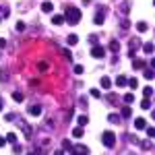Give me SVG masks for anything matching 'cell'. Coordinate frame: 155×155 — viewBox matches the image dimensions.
Here are the masks:
<instances>
[{
  "label": "cell",
  "instance_id": "6da1fadb",
  "mask_svg": "<svg viewBox=\"0 0 155 155\" xmlns=\"http://www.w3.org/2000/svg\"><path fill=\"white\" fill-rule=\"evenodd\" d=\"M64 21H68L71 25H77L79 21H81V11L79 8H74V6H68L66 11H64Z\"/></svg>",
  "mask_w": 155,
  "mask_h": 155
},
{
  "label": "cell",
  "instance_id": "7a4b0ae2",
  "mask_svg": "<svg viewBox=\"0 0 155 155\" xmlns=\"http://www.w3.org/2000/svg\"><path fill=\"white\" fill-rule=\"evenodd\" d=\"M101 141H104V147L112 149V147L116 145V134H114L112 130H106V132H104V137H101Z\"/></svg>",
  "mask_w": 155,
  "mask_h": 155
},
{
  "label": "cell",
  "instance_id": "3957f363",
  "mask_svg": "<svg viewBox=\"0 0 155 155\" xmlns=\"http://www.w3.org/2000/svg\"><path fill=\"white\" fill-rule=\"evenodd\" d=\"M91 56H93V58H104V56H106V48L95 44V46L91 48Z\"/></svg>",
  "mask_w": 155,
  "mask_h": 155
},
{
  "label": "cell",
  "instance_id": "277c9868",
  "mask_svg": "<svg viewBox=\"0 0 155 155\" xmlns=\"http://www.w3.org/2000/svg\"><path fill=\"white\" fill-rule=\"evenodd\" d=\"M71 153L72 155H89V149H87L85 145H72Z\"/></svg>",
  "mask_w": 155,
  "mask_h": 155
},
{
  "label": "cell",
  "instance_id": "5b68a950",
  "mask_svg": "<svg viewBox=\"0 0 155 155\" xmlns=\"http://www.w3.org/2000/svg\"><path fill=\"white\" fill-rule=\"evenodd\" d=\"M104 21H106V8H99V11L95 12V17H93V23L104 25Z\"/></svg>",
  "mask_w": 155,
  "mask_h": 155
},
{
  "label": "cell",
  "instance_id": "8992f818",
  "mask_svg": "<svg viewBox=\"0 0 155 155\" xmlns=\"http://www.w3.org/2000/svg\"><path fill=\"white\" fill-rule=\"evenodd\" d=\"M19 128L23 130V134L27 137V139H29V137L33 134V130H31V124H27V122H21V126H19Z\"/></svg>",
  "mask_w": 155,
  "mask_h": 155
},
{
  "label": "cell",
  "instance_id": "52a82bcc",
  "mask_svg": "<svg viewBox=\"0 0 155 155\" xmlns=\"http://www.w3.org/2000/svg\"><path fill=\"white\" fill-rule=\"evenodd\" d=\"M145 126H147V120L145 118H137L134 120V128H137V130H145Z\"/></svg>",
  "mask_w": 155,
  "mask_h": 155
},
{
  "label": "cell",
  "instance_id": "ba28073f",
  "mask_svg": "<svg viewBox=\"0 0 155 155\" xmlns=\"http://www.w3.org/2000/svg\"><path fill=\"white\" fill-rule=\"evenodd\" d=\"M107 48H110V52H114V54H118V52H120V41H116V39H112Z\"/></svg>",
  "mask_w": 155,
  "mask_h": 155
},
{
  "label": "cell",
  "instance_id": "9c48e42d",
  "mask_svg": "<svg viewBox=\"0 0 155 155\" xmlns=\"http://www.w3.org/2000/svg\"><path fill=\"white\" fill-rule=\"evenodd\" d=\"M41 112H44V110H41V106H31L29 107V114H31V116H41Z\"/></svg>",
  "mask_w": 155,
  "mask_h": 155
},
{
  "label": "cell",
  "instance_id": "30bf717a",
  "mask_svg": "<svg viewBox=\"0 0 155 155\" xmlns=\"http://www.w3.org/2000/svg\"><path fill=\"white\" fill-rule=\"evenodd\" d=\"M114 83L118 85V87H126V83H128V79L124 77V74H120V77H116V81Z\"/></svg>",
  "mask_w": 155,
  "mask_h": 155
},
{
  "label": "cell",
  "instance_id": "8fae6325",
  "mask_svg": "<svg viewBox=\"0 0 155 155\" xmlns=\"http://www.w3.org/2000/svg\"><path fill=\"white\" fill-rule=\"evenodd\" d=\"M99 85H101L104 89H110V87H112V79H110V77H101V81H99Z\"/></svg>",
  "mask_w": 155,
  "mask_h": 155
},
{
  "label": "cell",
  "instance_id": "7c38bea8",
  "mask_svg": "<svg viewBox=\"0 0 155 155\" xmlns=\"http://www.w3.org/2000/svg\"><path fill=\"white\" fill-rule=\"evenodd\" d=\"M83 134H85L83 126H77V128H72V137H74V139H81Z\"/></svg>",
  "mask_w": 155,
  "mask_h": 155
},
{
  "label": "cell",
  "instance_id": "4fadbf2b",
  "mask_svg": "<svg viewBox=\"0 0 155 155\" xmlns=\"http://www.w3.org/2000/svg\"><path fill=\"white\" fill-rule=\"evenodd\" d=\"M143 77L147 79V81H153V79H155V72H153V68H145Z\"/></svg>",
  "mask_w": 155,
  "mask_h": 155
},
{
  "label": "cell",
  "instance_id": "5bb4252c",
  "mask_svg": "<svg viewBox=\"0 0 155 155\" xmlns=\"http://www.w3.org/2000/svg\"><path fill=\"white\" fill-rule=\"evenodd\" d=\"M41 11H44V12H48V15H50V12L54 11V4H52V2H48V0H46V2H44V4H41Z\"/></svg>",
  "mask_w": 155,
  "mask_h": 155
},
{
  "label": "cell",
  "instance_id": "9a60e30c",
  "mask_svg": "<svg viewBox=\"0 0 155 155\" xmlns=\"http://www.w3.org/2000/svg\"><path fill=\"white\" fill-rule=\"evenodd\" d=\"M132 68L141 71V68H145V62H143V60H139V58H134V60H132Z\"/></svg>",
  "mask_w": 155,
  "mask_h": 155
},
{
  "label": "cell",
  "instance_id": "2e32d148",
  "mask_svg": "<svg viewBox=\"0 0 155 155\" xmlns=\"http://www.w3.org/2000/svg\"><path fill=\"white\" fill-rule=\"evenodd\" d=\"M12 99H15L17 104H21V101H23V99H25V95H23V93H21V91H15V93H12Z\"/></svg>",
  "mask_w": 155,
  "mask_h": 155
},
{
  "label": "cell",
  "instance_id": "e0dca14e",
  "mask_svg": "<svg viewBox=\"0 0 155 155\" xmlns=\"http://www.w3.org/2000/svg\"><path fill=\"white\" fill-rule=\"evenodd\" d=\"M52 23L54 25H62L64 23V17H62V15H54V17H52Z\"/></svg>",
  "mask_w": 155,
  "mask_h": 155
},
{
  "label": "cell",
  "instance_id": "ac0fdd59",
  "mask_svg": "<svg viewBox=\"0 0 155 155\" xmlns=\"http://www.w3.org/2000/svg\"><path fill=\"white\" fill-rule=\"evenodd\" d=\"M147 29H149V25L145 23V21H141V23H137V31H141V33H145Z\"/></svg>",
  "mask_w": 155,
  "mask_h": 155
},
{
  "label": "cell",
  "instance_id": "d6986e66",
  "mask_svg": "<svg viewBox=\"0 0 155 155\" xmlns=\"http://www.w3.org/2000/svg\"><path fill=\"white\" fill-rule=\"evenodd\" d=\"M153 44H143V52L145 54H153Z\"/></svg>",
  "mask_w": 155,
  "mask_h": 155
},
{
  "label": "cell",
  "instance_id": "ffe728a7",
  "mask_svg": "<svg viewBox=\"0 0 155 155\" xmlns=\"http://www.w3.org/2000/svg\"><path fill=\"white\" fill-rule=\"evenodd\" d=\"M120 116H122V118H128V116H130V107L128 106L122 107V110H120Z\"/></svg>",
  "mask_w": 155,
  "mask_h": 155
},
{
  "label": "cell",
  "instance_id": "44dd1931",
  "mask_svg": "<svg viewBox=\"0 0 155 155\" xmlns=\"http://www.w3.org/2000/svg\"><path fill=\"white\" fill-rule=\"evenodd\" d=\"M107 120H110L112 124H118V122H120V116H118V114H110V116H107Z\"/></svg>",
  "mask_w": 155,
  "mask_h": 155
},
{
  "label": "cell",
  "instance_id": "7402d4cb",
  "mask_svg": "<svg viewBox=\"0 0 155 155\" xmlns=\"http://www.w3.org/2000/svg\"><path fill=\"white\" fill-rule=\"evenodd\" d=\"M66 41H68V46H74V44H77V41H79V37L74 35V33H71V35H68V39H66Z\"/></svg>",
  "mask_w": 155,
  "mask_h": 155
},
{
  "label": "cell",
  "instance_id": "603a6c76",
  "mask_svg": "<svg viewBox=\"0 0 155 155\" xmlns=\"http://www.w3.org/2000/svg\"><path fill=\"white\" fill-rule=\"evenodd\" d=\"M128 8H130V4H128V2H124V4H122V6H120V12H122V15H128Z\"/></svg>",
  "mask_w": 155,
  "mask_h": 155
},
{
  "label": "cell",
  "instance_id": "cb8c5ba5",
  "mask_svg": "<svg viewBox=\"0 0 155 155\" xmlns=\"http://www.w3.org/2000/svg\"><path fill=\"white\" fill-rule=\"evenodd\" d=\"M17 31H19V33H23V31H27V25H25L23 21H19V23H17Z\"/></svg>",
  "mask_w": 155,
  "mask_h": 155
},
{
  "label": "cell",
  "instance_id": "d4e9b609",
  "mask_svg": "<svg viewBox=\"0 0 155 155\" xmlns=\"http://www.w3.org/2000/svg\"><path fill=\"white\" fill-rule=\"evenodd\" d=\"M128 87H130V89H137V87H139V81H137V79H128Z\"/></svg>",
  "mask_w": 155,
  "mask_h": 155
},
{
  "label": "cell",
  "instance_id": "484cf974",
  "mask_svg": "<svg viewBox=\"0 0 155 155\" xmlns=\"http://www.w3.org/2000/svg\"><path fill=\"white\" fill-rule=\"evenodd\" d=\"M4 141H8V143H15V141H17V134H15V132H8Z\"/></svg>",
  "mask_w": 155,
  "mask_h": 155
},
{
  "label": "cell",
  "instance_id": "4316f807",
  "mask_svg": "<svg viewBox=\"0 0 155 155\" xmlns=\"http://www.w3.org/2000/svg\"><path fill=\"white\" fill-rule=\"evenodd\" d=\"M143 95L145 97H151V95H153V87H145V89H143Z\"/></svg>",
  "mask_w": 155,
  "mask_h": 155
},
{
  "label": "cell",
  "instance_id": "83f0119b",
  "mask_svg": "<svg viewBox=\"0 0 155 155\" xmlns=\"http://www.w3.org/2000/svg\"><path fill=\"white\" fill-rule=\"evenodd\" d=\"M145 130H147V137H149V139H153V137H155V128H151V126H145Z\"/></svg>",
  "mask_w": 155,
  "mask_h": 155
},
{
  "label": "cell",
  "instance_id": "f1b7e54d",
  "mask_svg": "<svg viewBox=\"0 0 155 155\" xmlns=\"http://www.w3.org/2000/svg\"><path fill=\"white\" fill-rule=\"evenodd\" d=\"M141 107H143V110H149V107H151V104H149V97H145L143 101H141Z\"/></svg>",
  "mask_w": 155,
  "mask_h": 155
},
{
  "label": "cell",
  "instance_id": "f546056e",
  "mask_svg": "<svg viewBox=\"0 0 155 155\" xmlns=\"http://www.w3.org/2000/svg\"><path fill=\"white\" fill-rule=\"evenodd\" d=\"M79 124H81V126L89 124V116H79Z\"/></svg>",
  "mask_w": 155,
  "mask_h": 155
},
{
  "label": "cell",
  "instance_id": "4dcf8cb0",
  "mask_svg": "<svg viewBox=\"0 0 155 155\" xmlns=\"http://www.w3.org/2000/svg\"><path fill=\"white\" fill-rule=\"evenodd\" d=\"M89 93H91V97H95V99H99V97H101V93H99V89H91Z\"/></svg>",
  "mask_w": 155,
  "mask_h": 155
},
{
  "label": "cell",
  "instance_id": "1f68e13d",
  "mask_svg": "<svg viewBox=\"0 0 155 155\" xmlns=\"http://www.w3.org/2000/svg\"><path fill=\"white\" fill-rule=\"evenodd\" d=\"M124 101H126V104H132V101H134V95H132V93H126V95H124Z\"/></svg>",
  "mask_w": 155,
  "mask_h": 155
},
{
  "label": "cell",
  "instance_id": "d6a6232c",
  "mask_svg": "<svg viewBox=\"0 0 155 155\" xmlns=\"http://www.w3.org/2000/svg\"><path fill=\"white\" fill-rule=\"evenodd\" d=\"M141 147L143 149H151V141H141Z\"/></svg>",
  "mask_w": 155,
  "mask_h": 155
},
{
  "label": "cell",
  "instance_id": "836d02e7",
  "mask_svg": "<svg viewBox=\"0 0 155 155\" xmlns=\"http://www.w3.org/2000/svg\"><path fill=\"white\" fill-rule=\"evenodd\" d=\"M74 72H77V74H83V66H81V64H74Z\"/></svg>",
  "mask_w": 155,
  "mask_h": 155
},
{
  "label": "cell",
  "instance_id": "e575fe53",
  "mask_svg": "<svg viewBox=\"0 0 155 155\" xmlns=\"http://www.w3.org/2000/svg\"><path fill=\"white\" fill-rule=\"evenodd\" d=\"M64 149H66V151H71V149H72V143H71V141H64Z\"/></svg>",
  "mask_w": 155,
  "mask_h": 155
},
{
  "label": "cell",
  "instance_id": "d590c367",
  "mask_svg": "<svg viewBox=\"0 0 155 155\" xmlns=\"http://www.w3.org/2000/svg\"><path fill=\"white\" fill-rule=\"evenodd\" d=\"M37 68H39V71H46V68H48V64H46V62H39V64H37Z\"/></svg>",
  "mask_w": 155,
  "mask_h": 155
},
{
  "label": "cell",
  "instance_id": "8d00e7d4",
  "mask_svg": "<svg viewBox=\"0 0 155 155\" xmlns=\"http://www.w3.org/2000/svg\"><path fill=\"white\" fill-rule=\"evenodd\" d=\"M12 151H15V155H19V153H21V145H15V147H12Z\"/></svg>",
  "mask_w": 155,
  "mask_h": 155
},
{
  "label": "cell",
  "instance_id": "74e56055",
  "mask_svg": "<svg viewBox=\"0 0 155 155\" xmlns=\"http://www.w3.org/2000/svg\"><path fill=\"white\" fill-rule=\"evenodd\" d=\"M6 48V39H4V37H0V50H4Z\"/></svg>",
  "mask_w": 155,
  "mask_h": 155
},
{
  "label": "cell",
  "instance_id": "f35d334b",
  "mask_svg": "<svg viewBox=\"0 0 155 155\" xmlns=\"http://www.w3.org/2000/svg\"><path fill=\"white\" fill-rule=\"evenodd\" d=\"M120 29H122V31H126V29H128V21H122V25H120Z\"/></svg>",
  "mask_w": 155,
  "mask_h": 155
},
{
  "label": "cell",
  "instance_id": "ab89813d",
  "mask_svg": "<svg viewBox=\"0 0 155 155\" xmlns=\"http://www.w3.org/2000/svg\"><path fill=\"white\" fill-rule=\"evenodd\" d=\"M54 155H64V151H62V149H56V151H54Z\"/></svg>",
  "mask_w": 155,
  "mask_h": 155
},
{
  "label": "cell",
  "instance_id": "60d3db41",
  "mask_svg": "<svg viewBox=\"0 0 155 155\" xmlns=\"http://www.w3.org/2000/svg\"><path fill=\"white\" fill-rule=\"evenodd\" d=\"M4 145H6V141H4V139H0V147H4Z\"/></svg>",
  "mask_w": 155,
  "mask_h": 155
},
{
  "label": "cell",
  "instance_id": "b9f144b4",
  "mask_svg": "<svg viewBox=\"0 0 155 155\" xmlns=\"http://www.w3.org/2000/svg\"><path fill=\"white\" fill-rule=\"evenodd\" d=\"M0 112H2V99H0Z\"/></svg>",
  "mask_w": 155,
  "mask_h": 155
},
{
  "label": "cell",
  "instance_id": "7bdbcfd3",
  "mask_svg": "<svg viewBox=\"0 0 155 155\" xmlns=\"http://www.w3.org/2000/svg\"><path fill=\"white\" fill-rule=\"evenodd\" d=\"M27 155H35V153H33V151H29V153H27Z\"/></svg>",
  "mask_w": 155,
  "mask_h": 155
},
{
  "label": "cell",
  "instance_id": "ee69618b",
  "mask_svg": "<svg viewBox=\"0 0 155 155\" xmlns=\"http://www.w3.org/2000/svg\"><path fill=\"white\" fill-rule=\"evenodd\" d=\"M0 21H2V19H0Z\"/></svg>",
  "mask_w": 155,
  "mask_h": 155
}]
</instances>
